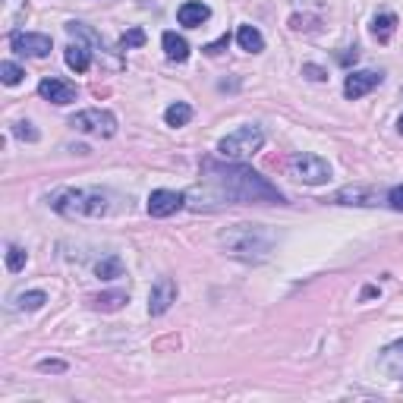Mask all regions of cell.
Instances as JSON below:
<instances>
[{
    "label": "cell",
    "mask_w": 403,
    "mask_h": 403,
    "mask_svg": "<svg viewBox=\"0 0 403 403\" xmlns=\"http://www.w3.org/2000/svg\"><path fill=\"white\" fill-rule=\"evenodd\" d=\"M208 180H211V189L217 193V199L230 205L284 202V195L265 177H259L252 167H243V164H227V167L208 164Z\"/></svg>",
    "instance_id": "1"
},
{
    "label": "cell",
    "mask_w": 403,
    "mask_h": 403,
    "mask_svg": "<svg viewBox=\"0 0 403 403\" xmlns=\"http://www.w3.org/2000/svg\"><path fill=\"white\" fill-rule=\"evenodd\" d=\"M48 205L67 217H101L111 208V195L98 186H67L57 189Z\"/></svg>",
    "instance_id": "2"
},
{
    "label": "cell",
    "mask_w": 403,
    "mask_h": 403,
    "mask_svg": "<svg viewBox=\"0 0 403 403\" xmlns=\"http://www.w3.org/2000/svg\"><path fill=\"white\" fill-rule=\"evenodd\" d=\"M221 243L227 246V252L237 255V259L246 262H262L268 255L274 237L259 224H237V227H227L221 233Z\"/></svg>",
    "instance_id": "3"
},
{
    "label": "cell",
    "mask_w": 403,
    "mask_h": 403,
    "mask_svg": "<svg viewBox=\"0 0 403 403\" xmlns=\"http://www.w3.org/2000/svg\"><path fill=\"white\" fill-rule=\"evenodd\" d=\"M265 145V133H262V127H240L233 129V133H227L221 142H217V155L224 161H249L255 155V151Z\"/></svg>",
    "instance_id": "4"
},
{
    "label": "cell",
    "mask_w": 403,
    "mask_h": 403,
    "mask_svg": "<svg viewBox=\"0 0 403 403\" xmlns=\"http://www.w3.org/2000/svg\"><path fill=\"white\" fill-rule=\"evenodd\" d=\"M70 127L85 136H95V139H111L117 133V117L111 111H101V107H89V111L72 114Z\"/></svg>",
    "instance_id": "5"
},
{
    "label": "cell",
    "mask_w": 403,
    "mask_h": 403,
    "mask_svg": "<svg viewBox=\"0 0 403 403\" xmlns=\"http://www.w3.org/2000/svg\"><path fill=\"white\" fill-rule=\"evenodd\" d=\"M290 173L299 183H309V186H318V183L331 180V167H328V161L312 155V151H299V155H293L290 158Z\"/></svg>",
    "instance_id": "6"
},
{
    "label": "cell",
    "mask_w": 403,
    "mask_h": 403,
    "mask_svg": "<svg viewBox=\"0 0 403 403\" xmlns=\"http://www.w3.org/2000/svg\"><path fill=\"white\" fill-rule=\"evenodd\" d=\"M10 48L23 57H48L50 54V38L48 35H38V32H13Z\"/></svg>",
    "instance_id": "7"
},
{
    "label": "cell",
    "mask_w": 403,
    "mask_h": 403,
    "mask_svg": "<svg viewBox=\"0 0 403 403\" xmlns=\"http://www.w3.org/2000/svg\"><path fill=\"white\" fill-rule=\"evenodd\" d=\"M186 205V195L183 193H173V189H155L149 195V215L151 217H171Z\"/></svg>",
    "instance_id": "8"
},
{
    "label": "cell",
    "mask_w": 403,
    "mask_h": 403,
    "mask_svg": "<svg viewBox=\"0 0 403 403\" xmlns=\"http://www.w3.org/2000/svg\"><path fill=\"white\" fill-rule=\"evenodd\" d=\"M173 303H177V284H173L171 277H158V281L151 284V293H149V312L164 315Z\"/></svg>",
    "instance_id": "9"
},
{
    "label": "cell",
    "mask_w": 403,
    "mask_h": 403,
    "mask_svg": "<svg viewBox=\"0 0 403 403\" xmlns=\"http://www.w3.org/2000/svg\"><path fill=\"white\" fill-rule=\"evenodd\" d=\"M38 95L41 98H48L50 104H72V101H76V85L72 82H67V79H41L38 82Z\"/></svg>",
    "instance_id": "10"
},
{
    "label": "cell",
    "mask_w": 403,
    "mask_h": 403,
    "mask_svg": "<svg viewBox=\"0 0 403 403\" xmlns=\"http://www.w3.org/2000/svg\"><path fill=\"white\" fill-rule=\"evenodd\" d=\"M375 85H381V72L375 70H356L347 76V82H343V95H347L350 101L362 98V95H369Z\"/></svg>",
    "instance_id": "11"
},
{
    "label": "cell",
    "mask_w": 403,
    "mask_h": 403,
    "mask_svg": "<svg viewBox=\"0 0 403 403\" xmlns=\"http://www.w3.org/2000/svg\"><path fill=\"white\" fill-rule=\"evenodd\" d=\"M378 369L385 372L387 378H403V340H397V343H391V347L381 350Z\"/></svg>",
    "instance_id": "12"
},
{
    "label": "cell",
    "mask_w": 403,
    "mask_h": 403,
    "mask_svg": "<svg viewBox=\"0 0 403 403\" xmlns=\"http://www.w3.org/2000/svg\"><path fill=\"white\" fill-rule=\"evenodd\" d=\"M208 16H211V10L202 4V0H189V4H183L177 10L180 26H186V28H199L202 23H208Z\"/></svg>",
    "instance_id": "13"
},
{
    "label": "cell",
    "mask_w": 403,
    "mask_h": 403,
    "mask_svg": "<svg viewBox=\"0 0 403 403\" xmlns=\"http://www.w3.org/2000/svg\"><path fill=\"white\" fill-rule=\"evenodd\" d=\"M161 45H164L167 60H173V63H183L189 57V41L183 38V35H177V32H164Z\"/></svg>",
    "instance_id": "14"
},
{
    "label": "cell",
    "mask_w": 403,
    "mask_h": 403,
    "mask_svg": "<svg viewBox=\"0 0 403 403\" xmlns=\"http://www.w3.org/2000/svg\"><path fill=\"white\" fill-rule=\"evenodd\" d=\"M237 41H240V48H243V50H249V54L265 50V38H262V32L255 26H240L237 28Z\"/></svg>",
    "instance_id": "15"
},
{
    "label": "cell",
    "mask_w": 403,
    "mask_h": 403,
    "mask_svg": "<svg viewBox=\"0 0 403 403\" xmlns=\"http://www.w3.org/2000/svg\"><path fill=\"white\" fill-rule=\"evenodd\" d=\"M394 32H397V16L394 13H381V16L372 19V35H375L381 45H387L394 38Z\"/></svg>",
    "instance_id": "16"
},
{
    "label": "cell",
    "mask_w": 403,
    "mask_h": 403,
    "mask_svg": "<svg viewBox=\"0 0 403 403\" xmlns=\"http://www.w3.org/2000/svg\"><path fill=\"white\" fill-rule=\"evenodd\" d=\"M67 67L76 70V72H85L92 67V50L85 45H79V41H76V45H70L67 48Z\"/></svg>",
    "instance_id": "17"
},
{
    "label": "cell",
    "mask_w": 403,
    "mask_h": 403,
    "mask_svg": "<svg viewBox=\"0 0 403 403\" xmlns=\"http://www.w3.org/2000/svg\"><path fill=\"white\" fill-rule=\"evenodd\" d=\"M92 306H95V309H101V312H117V309H123V306H127V293H120V290L101 293V296L92 299Z\"/></svg>",
    "instance_id": "18"
},
{
    "label": "cell",
    "mask_w": 403,
    "mask_h": 403,
    "mask_svg": "<svg viewBox=\"0 0 403 403\" xmlns=\"http://www.w3.org/2000/svg\"><path fill=\"white\" fill-rule=\"evenodd\" d=\"M164 120H167V127H186V123L193 120V107H189L186 101H177V104H171L164 111Z\"/></svg>",
    "instance_id": "19"
},
{
    "label": "cell",
    "mask_w": 403,
    "mask_h": 403,
    "mask_svg": "<svg viewBox=\"0 0 403 403\" xmlns=\"http://www.w3.org/2000/svg\"><path fill=\"white\" fill-rule=\"evenodd\" d=\"M95 274H98L101 281H114V277H123V262H120V255H107V259H101L98 265H95Z\"/></svg>",
    "instance_id": "20"
},
{
    "label": "cell",
    "mask_w": 403,
    "mask_h": 403,
    "mask_svg": "<svg viewBox=\"0 0 403 403\" xmlns=\"http://www.w3.org/2000/svg\"><path fill=\"white\" fill-rule=\"evenodd\" d=\"M45 303H48L45 290H28V293H19L16 296V309H23V312H35V309H41Z\"/></svg>",
    "instance_id": "21"
},
{
    "label": "cell",
    "mask_w": 403,
    "mask_h": 403,
    "mask_svg": "<svg viewBox=\"0 0 403 403\" xmlns=\"http://www.w3.org/2000/svg\"><path fill=\"white\" fill-rule=\"evenodd\" d=\"M334 202H340V205H372V193H365V189H343V193L334 195Z\"/></svg>",
    "instance_id": "22"
},
{
    "label": "cell",
    "mask_w": 403,
    "mask_h": 403,
    "mask_svg": "<svg viewBox=\"0 0 403 403\" xmlns=\"http://www.w3.org/2000/svg\"><path fill=\"white\" fill-rule=\"evenodd\" d=\"M23 76H26L23 67H16V63H10V60L0 63V79H4V85H19Z\"/></svg>",
    "instance_id": "23"
},
{
    "label": "cell",
    "mask_w": 403,
    "mask_h": 403,
    "mask_svg": "<svg viewBox=\"0 0 403 403\" xmlns=\"http://www.w3.org/2000/svg\"><path fill=\"white\" fill-rule=\"evenodd\" d=\"M26 268V249H19V246H6V271H23Z\"/></svg>",
    "instance_id": "24"
},
{
    "label": "cell",
    "mask_w": 403,
    "mask_h": 403,
    "mask_svg": "<svg viewBox=\"0 0 403 403\" xmlns=\"http://www.w3.org/2000/svg\"><path fill=\"white\" fill-rule=\"evenodd\" d=\"M120 45L123 48H142L145 45V32L142 28H129V32L120 38Z\"/></svg>",
    "instance_id": "25"
},
{
    "label": "cell",
    "mask_w": 403,
    "mask_h": 403,
    "mask_svg": "<svg viewBox=\"0 0 403 403\" xmlns=\"http://www.w3.org/2000/svg\"><path fill=\"white\" fill-rule=\"evenodd\" d=\"M303 76L312 79V82H325V79H328V70L315 67V63H306V67H303Z\"/></svg>",
    "instance_id": "26"
},
{
    "label": "cell",
    "mask_w": 403,
    "mask_h": 403,
    "mask_svg": "<svg viewBox=\"0 0 403 403\" xmlns=\"http://www.w3.org/2000/svg\"><path fill=\"white\" fill-rule=\"evenodd\" d=\"M13 133L23 139V142H35V139H38V133L32 129V123H16V127H13Z\"/></svg>",
    "instance_id": "27"
},
{
    "label": "cell",
    "mask_w": 403,
    "mask_h": 403,
    "mask_svg": "<svg viewBox=\"0 0 403 403\" xmlns=\"http://www.w3.org/2000/svg\"><path fill=\"white\" fill-rule=\"evenodd\" d=\"M387 205H391L394 211H403V186H394L391 193H387Z\"/></svg>",
    "instance_id": "28"
},
{
    "label": "cell",
    "mask_w": 403,
    "mask_h": 403,
    "mask_svg": "<svg viewBox=\"0 0 403 403\" xmlns=\"http://www.w3.org/2000/svg\"><path fill=\"white\" fill-rule=\"evenodd\" d=\"M38 369L41 372H67V362H60V359H41Z\"/></svg>",
    "instance_id": "29"
},
{
    "label": "cell",
    "mask_w": 403,
    "mask_h": 403,
    "mask_svg": "<svg viewBox=\"0 0 403 403\" xmlns=\"http://www.w3.org/2000/svg\"><path fill=\"white\" fill-rule=\"evenodd\" d=\"M227 45H230V35H221V38L211 41V45H205L202 50H205V54H221V50H224Z\"/></svg>",
    "instance_id": "30"
},
{
    "label": "cell",
    "mask_w": 403,
    "mask_h": 403,
    "mask_svg": "<svg viewBox=\"0 0 403 403\" xmlns=\"http://www.w3.org/2000/svg\"><path fill=\"white\" fill-rule=\"evenodd\" d=\"M397 129H400V133H403V114H400V120H397Z\"/></svg>",
    "instance_id": "31"
},
{
    "label": "cell",
    "mask_w": 403,
    "mask_h": 403,
    "mask_svg": "<svg viewBox=\"0 0 403 403\" xmlns=\"http://www.w3.org/2000/svg\"><path fill=\"white\" fill-rule=\"evenodd\" d=\"M142 4H149V0H142Z\"/></svg>",
    "instance_id": "32"
}]
</instances>
